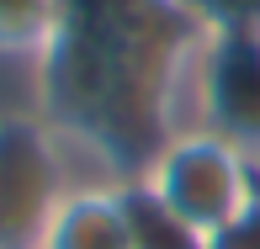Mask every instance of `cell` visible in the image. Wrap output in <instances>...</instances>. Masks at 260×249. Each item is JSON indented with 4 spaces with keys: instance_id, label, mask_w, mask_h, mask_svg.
<instances>
[{
    "instance_id": "cell-1",
    "label": "cell",
    "mask_w": 260,
    "mask_h": 249,
    "mask_svg": "<svg viewBox=\"0 0 260 249\" xmlns=\"http://www.w3.org/2000/svg\"><path fill=\"white\" fill-rule=\"evenodd\" d=\"M133 181L149 186L207 239H223L260 201V159L212 127H181L149 154V164Z\"/></svg>"
},
{
    "instance_id": "cell-2",
    "label": "cell",
    "mask_w": 260,
    "mask_h": 249,
    "mask_svg": "<svg viewBox=\"0 0 260 249\" xmlns=\"http://www.w3.org/2000/svg\"><path fill=\"white\" fill-rule=\"evenodd\" d=\"M75 181V144L43 112L0 117V249H43L58 201Z\"/></svg>"
},
{
    "instance_id": "cell-3",
    "label": "cell",
    "mask_w": 260,
    "mask_h": 249,
    "mask_svg": "<svg viewBox=\"0 0 260 249\" xmlns=\"http://www.w3.org/2000/svg\"><path fill=\"white\" fill-rule=\"evenodd\" d=\"M186 127H212L260 159V27L197 38L186 64Z\"/></svg>"
},
{
    "instance_id": "cell-4",
    "label": "cell",
    "mask_w": 260,
    "mask_h": 249,
    "mask_svg": "<svg viewBox=\"0 0 260 249\" xmlns=\"http://www.w3.org/2000/svg\"><path fill=\"white\" fill-rule=\"evenodd\" d=\"M43 249H133L122 181H106V175L75 181L43 233Z\"/></svg>"
},
{
    "instance_id": "cell-5",
    "label": "cell",
    "mask_w": 260,
    "mask_h": 249,
    "mask_svg": "<svg viewBox=\"0 0 260 249\" xmlns=\"http://www.w3.org/2000/svg\"><path fill=\"white\" fill-rule=\"evenodd\" d=\"M69 0H0V58L43 64L64 32Z\"/></svg>"
},
{
    "instance_id": "cell-6",
    "label": "cell",
    "mask_w": 260,
    "mask_h": 249,
    "mask_svg": "<svg viewBox=\"0 0 260 249\" xmlns=\"http://www.w3.org/2000/svg\"><path fill=\"white\" fill-rule=\"evenodd\" d=\"M122 201H127V223H133V249H218V239H207L181 212H170L149 186L122 181Z\"/></svg>"
},
{
    "instance_id": "cell-7",
    "label": "cell",
    "mask_w": 260,
    "mask_h": 249,
    "mask_svg": "<svg viewBox=\"0 0 260 249\" xmlns=\"http://www.w3.org/2000/svg\"><path fill=\"white\" fill-rule=\"evenodd\" d=\"M202 32H234V27H260V0H175Z\"/></svg>"
},
{
    "instance_id": "cell-8",
    "label": "cell",
    "mask_w": 260,
    "mask_h": 249,
    "mask_svg": "<svg viewBox=\"0 0 260 249\" xmlns=\"http://www.w3.org/2000/svg\"><path fill=\"white\" fill-rule=\"evenodd\" d=\"M218 249H260V201H255L250 218H239V223L218 239Z\"/></svg>"
}]
</instances>
